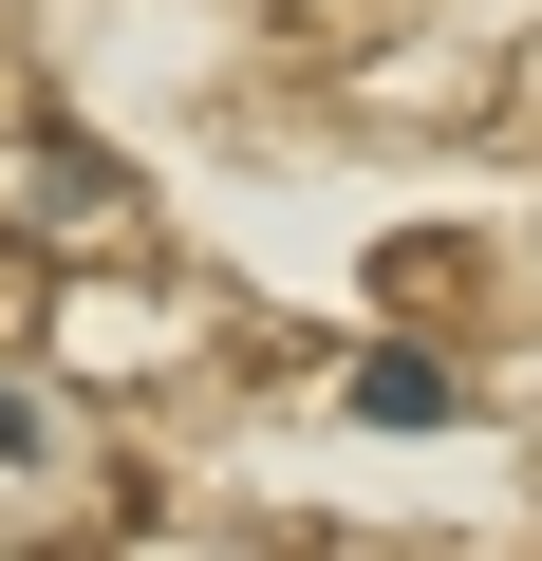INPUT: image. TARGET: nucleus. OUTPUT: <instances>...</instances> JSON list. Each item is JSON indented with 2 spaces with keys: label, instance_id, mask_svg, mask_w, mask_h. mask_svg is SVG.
<instances>
[{
  "label": "nucleus",
  "instance_id": "obj_1",
  "mask_svg": "<svg viewBox=\"0 0 542 561\" xmlns=\"http://www.w3.org/2000/svg\"><path fill=\"white\" fill-rule=\"evenodd\" d=\"M356 412H374V431H449L468 375H449V356H356Z\"/></svg>",
  "mask_w": 542,
  "mask_h": 561
},
{
  "label": "nucleus",
  "instance_id": "obj_2",
  "mask_svg": "<svg viewBox=\"0 0 542 561\" xmlns=\"http://www.w3.org/2000/svg\"><path fill=\"white\" fill-rule=\"evenodd\" d=\"M38 449H57V431H38V393H0V468H38Z\"/></svg>",
  "mask_w": 542,
  "mask_h": 561
}]
</instances>
